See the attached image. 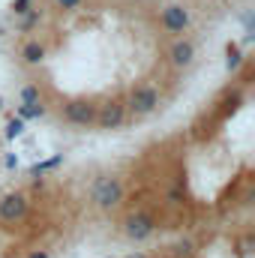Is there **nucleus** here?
Here are the masks:
<instances>
[{
  "mask_svg": "<svg viewBox=\"0 0 255 258\" xmlns=\"http://www.w3.org/2000/svg\"><path fill=\"white\" fill-rule=\"evenodd\" d=\"M93 201H96L99 210H114L123 201V183L117 177H111V174L108 177H99L93 183Z\"/></svg>",
  "mask_w": 255,
  "mask_h": 258,
  "instance_id": "f257e3e1",
  "label": "nucleus"
},
{
  "mask_svg": "<svg viewBox=\"0 0 255 258\" xmlns=\"http://www.w3.org/2000/svg\"><path fill=\"white\" fill-rule=\"evenodd\" d=\"M156 108H159V90H156V87L141 84V87L132 90V96H129V111H132L135 117H147V114H153Z\"/></svg>",
  "mask_w": 255,
  "mask_h": 258,
  "instance_id": "f03ea898",
  "label": "nucleus"
},
{
  "mask_svg": "<svg viewBox=\"0 0 255 258\" xmlns=\"http://www.w3.org/2000/svg\"><path fill=\"white\" fill-rule=\"evenodd\" d=\"M189 24H192V15L183 3H168V6L162 9V27H165L168 33L183 36V33L189 30Z\"/></svg>",
  "mask_w": 255,
  "mask_h": 258,
  "instance_id": "7ed1b4c3",
  "label": "nucleus"
},
{
  "mask_svg": "<svg viewBox=\"0 0 255 258\" xmlns=\"http://www.w3.org/2000/svg\"><path fill=\"white\" fill-rule=\"evenodd\" d=\"M63 117L72 126H93L96 123V105L87 99H72L63 105Z\"/></svg>",
  "mask_w": 255,
  "mask_h": 258,
  "instance_id": "20e7f679",
  "label": "nucleus"
},
{
  "mask_svg": "<svg viewBox=\"0 0 255 258\" xmlns=\"http://www.w3.org/2000/svg\"><path fill=\"white\" fill-rule=\"evenodd\" d=\"M123 228H126V237H129V240L141 243V240H147V237L153 234L156 222H153V216H150V213H129L126 222H123Z\"/></svg>",
  "mask_w": 255,
  "mask_h": 258,
  "instance_id": "39448f33",
  "label": "nucleus"
},
{
  "mask_svg": "<svg viewBox=\"0 0 255 258\" xmlns=\"http://www.w3.org/2000/svg\"><path fill=\"white\" fill-rule=\"evenodd\" d=\"M27 216V198L21 192H6L0 198V219L3 222H21Z\"/></svg>",
  "mask_w": 255,
  "mask_h": 258,
  "instance_id": "423d86ee",
  "label": "nucleus"
},
{
  "mask_svg": "<svg viewBox=\"0 0 255 258\" xmlns=\"http://www.w3.org/2000/svg\"><path fill=\"white\" fill-rule=\"evenodd\" d=\"M126 120V105L120 99H111L102 105V111H96V126L99 129H120Z\"/></svg>",
  "mask_w": 255,
  "mask_h": 258,
  "instance_id": "0eeeda50",
  "label": "nucleus"
},
{
  "mask_svg": "<svg viewBox=\"0 0 255 258\" xmlns=\"http://www.w3.org/2000/svg\"><path fill=\"white\" fill-rule=\"evenodd\" d=\"M168 57H171V66H177V69H186V66L195 63V45H192L189 39H177V42L171 45Z\"/></svg>",
  "mask_w": 255,
  "mask_h": 258,
  "instance_id": "6e6552de",
  "label": "nucleus"
},
{
  "mask_svg": "<svg viewBox=\"0 0 255 258\" xmlns=\"http://www.w3.org/2000/svg\"><path fill=\"white\" fill-rule=\"evenodd\" d=\"M45 54H48V51H45V45H42V42H36V39H30V42L21 48V60H24L27 66H39L42 60H45Z\"/></svg>",
  "mask_w": 255,
  "mask_h": 258,
  "instance_id": "1a4fd4ad",
  "label": "nucleus"
},
{
  "mask_svg": "<svg viewBox=\"0 0 255 258\" xmlns=\"http://www.w3.org/2000/svg\"><path fill=\"white\" fill-rule=\"evenodd\" d=\"M240 66H243V48L237 42H228L225 45V69L228 72H237Z\"/></svg>",
  "mask_w": 255,
  "mask_h": 258,
  "instance_id": "9d476101",
  "label": "nucleus"
},
{
  "mask_svg": "<svg viewBox=\"0 0 255 258\" xmlns=\"http://www.w3.org/2000/svg\"><path fill=\"white\" fill-rule=\"evenodd\" d=\"M15 114H18L21 120H33V117H45V105H42V102H33V105H18V108H15Z\"/></svg>",
  "mask_w": 255,
  "mask_h": 258,
  "instance_id": "9b49d317",
  "label": "nucleus"
},
{
  "mask_svg": "<svg viewBox=\"0 0 255 258\" xmlns=\"http://www.w3.org/2000/svg\"><path fill=\"white\" fill-rule=\"evenodd\" d=\"M18 99H21V105H33V102H42V93H39L36 84H24L21 93H18Z\"/></svg>",
  "mask_w": 255,
  "mask_h": 258,
  "instance_id": "f8f14e48",
  "label": "nucleus"
},
{
  "mask_svg": "<svg viewBox=\"0 0 255 258\" xmlns=\"http://www.w3.org/2000/svg\"><path fill=\"white\" fill-rule=\"evenodd\" d=\"M18 135H24V120H21V117H9V120H6V138L15 141Z\"/></svg>",
  "mask_w": 255,
  "mask_h": 258,
  "instance_id": "ddd939ff",
  "label": "nucleus"
},
{
  "mask_svg": "<svg viewBox=\"0 0 255 258\" xmlns=\"http://www.w3.org/2000/svg\"><path fill=\"white\" fill-rule=\"evenodd\" d=\"M60 162H63V156H54V159H48V162H39V165L30 168V174H42V171H48V168H54V165H60Z\"/></svg>",
  "mask_w": 255,
  "mask_h": 258,
  "instance_id": "4468645a",
  "label": "nucleus"
},
{
  "mask_svg": "<svg viewBox=\"0 0 255 258\" xmlns=\"http://www.w3.org/2000/svg\"><path fill=\"white\" fill-rule=\"evenodd\" d=\"M36 21H39V9H36V12H30V15L24 18V24H21V27H24V30H30V27L36 24Z\"/></svg>",
  "mask_w": 255,
  "mask_h": 258,
  "instance_id": "2eb2a0df",
  "label": "nucleus"
},
{
  "mask_svg": "<svg viewBox=\"0 0 255 258\" xmlns=\"http://www.w3.org/2000/svg\"><path fill=\"white\" fill-rule=\"evenodd\" d=\"M27 3H30V0H15V3H12V12H15V15H24V12H27Z\"/></svg>",
  "mask_w": 255,
  "mask_h": 258,
  "instance_id": "dca6fc26",
  "label": "nucleus"
},
{
  "mask_svg": "<svg viewBox=\"0 0 255 258\" xmlns=\"http://www.w3.org/2000/svg\"><path fill=\"white\" fill-rule=\"evenodd\" d=\"M57 6H60V9H69V12H72V9H78V6H81V0H57Z\"/></svg>",
  "mask_w": 255,
  "mask_h": 258,
  "instance_id": "f3484780",
  "label": "nucleus"
},
{
  "mask_svg": "<svg viewBox=\"0 0 255 258\" xmlns=\"http://www.w3.org/2000/svg\"><path fill=\"white\" fill-rule=\"evenodd\" d=\"M168 201H171V204H183V192H180V189L174 186V189L168 192Z\"/></svg>",
  "mask_w": 255,
  "mask_h": 258,
  "instance_id": "a211bd4d",
  "label": "nucleus"
},
{
  "mask_svg": "<svg viewBox=\"0 0 255 258\" xmlns=\"http://www.w3.org/2000/svg\"><path fill=\"white\" fill-rule=\"evenodd\" d=\"M27 258H51V252H48V249H33Z\"/></svg>",
  "mask_w": 255,
  "mask_h": 258,
  "instance_id": "6ab92c4d",
  "label": "nucleus"
},
{
  "mask_svg": "<svg viewBox=\"0 0 255 258\" xmlns=\"http://www.w3.org/2000/svg\"><path fill=\"white\" fill-rule=\"evenodd\" d=\"M6 168H18V156H6Z\"/></svg>",
  "mask_w": 255,
  "mask_h": 258,
  "instance_id": "aec40b11",
  "label": "nucleus"
},
{
  "mask_svg": "<svg viewBox=\"0 0 255 258\" xmlns=\"http://www.w3.org/2000/svg\"><path fill=\"white\" fill-rule=\"evenodd\" d=\"M129 258H144V255H129Z\"/></svg>",
  "mask_w": 255,
  "mask_h": 258,
  "instance_id": "412c9836",
  "label": "nucleus"
},
{
  "mask_svg": "<svg viewBox=\"0 0 255 258\" xmlns=\"http://www.w3.org/2000/svg\"><path fill=\"white\" fill-rule=\"evenodd\" d=\"M0 108H3V99H0Z\"/></svg>",
  "mask_w": 255,
  "mask_h": 258,
  "instance_id": "4be33fe9",
  "label": "nucleus"
}]
</instances>
